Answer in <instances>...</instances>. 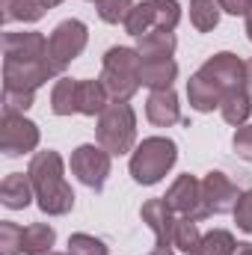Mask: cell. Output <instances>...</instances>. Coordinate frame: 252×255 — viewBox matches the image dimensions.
Here are the masks:
<instances>
[{"label": "cell", "instance_id": "cell-1", "mask_svg": "<svg viewBox=\"0 0 252 255\" xmlns=\"http://www.w3.org/2000/svg\"><path fill=\"white\" fill-rule=\"evenodd\" d=\"M27 175L33 181L36 205H39L42 214H48V217H65L74 208V190L65 181V163H63V157H60V151H54V148L36 151L30 157Z\"/></svg>", "mask_w": 252, "mask_h": 255}, {"label": "cell", "instance_id": "cell-2", "mask_svg": "<svg viewBox=\"0 0 252 255\" xmlns=\"http://www.w3.org/2000/svg\"><path fill=\"white\" fill-rule=\"evenodd\" d=\"M178 160V145L169 136H145L133 151H130V178L142 187H154L163 181V175L175 166Z\"/></svg>", "mask_w": 252, "mask_h": 255}, {"label": "cell", "instance_id": "cell-3", "mask_svg": "<svg viewBox=\"0 0 252 255\" xmlns=\"http://www.w3.org/2000/svg\"><path fill=\"white\" fill-rule=\"evenodd\" d=\"M139 63L142 57L136 54V48L116 45L101 57V74L98 80L104 83L110 101H130L139 92Z\"/></svg>", "mask_w": 252, "mask_h": 255}, {"label": "cell", "instance_id": "cell-4", "mask_svg": "<svg viewBox=\"0 0 252 255\" xmlns=\"http://www.w3.org/2000/svg\"><path fill=\"white\" fill-rule=\"evenodd\" d=\"M95 139L113 157L133 151L136 148V113H133V107L127 101H110L107 110L98 116Z\"/></svg>", "mask_w": 252, "mask_h": 255}, {"label": "cell", "instance_id": "cell-5", "mask_svg": "<svg viewBox=\"0 0 252 255\" xmlns=\"http://www.w3.org/2000/svg\"><path fill=\"white\" fill-rule=\"evenodd\" d=\"M181 24V3L178 0H142L133 6L125 21L127 36L139 39L151 30H175Z\"/></svg>", "mask_w": 252, "mask_h": 255}, {"label": "cell", "instance_id": "cell-6", "mask_svg": "<svg viewBox=\"0 0 252 255\" xmlns=\"http://www.w3.org/2000/svg\"><path fill=\"white\" fill-rule=\"evenodd\" d=\"M110 160H113V154H110L104 145H98V142H83V145H77V148L71 151V175H74L83 187L101 193L104 184H107V175H110Z\"/></svg>", "mask_w": 252, "mask_h": 255}, {"label": "cell", "instance_id": "cell-7", "mask_svg": "<svg viewBox=\"0 0 252 255\" xmlns=\"http://www.w3.org/2000/svg\"><path fill=\"white\" fill-rule=\"evenodd\" d=\"M86 42H89V30L77 18H65L54 27V33L48 36V54L60 74L86 51Z\"/></svg>", "mask_w": 252, "mask_h": 255}, {"label": "cell", "instance_id": "cell-8", "mask_svg": "<svg viewBox=\"0 0 252 255\" xmlns=\"http://www.w3.org/2000/svg\"><path fill=\"white\" fill-rule=\"evenodd\" d=\"M63 77L51 57L33 60V63H18V60H3V89H18V92H36L48 80Z\"/></svg>", "mask_w": 252, "mask_h": 255}, {"label": "cell", "instance_id": "cell-9", "mask_svg": "<svg viewBox=\"0 0 252 255\" xmlns=\"http://www.w3.org/2000/svg\"><path fill=\"white\" fill-rule=\"evenodd\" d=\"M39 125L30 122L24 113H3L0 122V151L6 157H18V154H30L39 148Z\"/></svg>", "mask_w": 252, "mask_h": 255}, {"label": "cell", "instance_id": "cell-10", "mask_svg": "<svg viewBox=\"0 0 252 255\" xmlns=\"http://www.w3.org/2000/svg\"><path fill=\"white\" fill-rule=\"evenodd\" d=\"M241 193L238 190V184L226 175V172H220V169H214V172H208L205 178H202V202H205V214L208 217H220V214H235V205H238V199H241Z\"/></svg>", "mask_w": 252, "mask_h": 255}, {"label": "cell", "instance_id": "cell-11", "mask_svg": "<svg viewBox=\"0 0 252 255\" xmlns=\"http://www.w3.org/2000/svg\"><path fill=\"white\" fill-rule=\"evenodd\" d=\"M166 205L178 214V217H193V220H208V214H205V202H202V181L196 178V175H178L172 184H169V190H166Z\"/></svg>", "mask_w": 252, "mask_h": 255}, {"label": "cell", "instance_id": "cell-12", "mask_svg": "<svg viewBox=\"0 0 252 255\" xmlns=\"http://www.w3.org/2000/svg\"><path fill=\"white\" fill-rule=\"evenodd\" d=\"M199 71H202L208 80H214V83L223 89V95L232 92V89H244V83H247L244 60H241L238 54H232V51H220V54L208 57Z\"/></svg>", "mask_w": 252, "mask_h": 255}, {"label": "cell", "instance_id": "cell-13", "mask_svg": "<svg viewBox=\"0 0 252 255\" xmlns=\"http://www.w3.org/2000/svg\"><path fill=\"white\" fill-rule=\"evenodd\" d=\"M139 217H142V223L151 229V235H154V244H157V247H172V232H175V220H178V214L166 205V199H163V196L142 202Z\"/></svg>", "mask_w": 252, "mask_h": 255}, {"label": "cell", "instance_id": "cell-14", "mask_svg": "<svg viewBox=\"0 0 252 255\" xmlns=\"http://www.w3.org/2000/svg\"><path fill=\"white\" fill-rule=\"evenodd\" d=\"M48 54V39L36 30H24V33H6L3 36V60H18V63H33V60H45Z\"/></svg>", "mask_w": 252, "mask_h": 255}, {"label": "cell", "instance_id": "cell-15", "mask_svg": "<svg viewBox=\"0 0 252 255\" xmlns=\"http://www.w3.org/2000/svg\"><path fill=\"white\" fill-rule=\"evenodd\" d=\"M145 119L154 128H172L178 122H184L175 89H154V92H148V98H145Z\"/></svg>", "mask_w": 252, "mask_h": 255}, {"label": "cell", "instance_id": "cell-16", "mask_svg": "<svg viewBox=\"0 0 252 255\" xmlns=\"http://www.w3.org/2000/svg\"><path fill=\"white\" fill-rule=\"evenodd\" d=\"M178 77V63L172 57H142L139 63V83L145 89H172Z\"/></svg>", "mask_w": 252, "mask_h": 255}, {"label": "cell", "instance_id": "cell-17", "mask_svg": "<svg viewBox=\"0 0 252 255\" xmlns=\"http://www.w3.org/2000/svg\"><path fill=\"white\" fill-rule=\"evenodd\" d=\"M187 101L196 113H214V110H220L223 89L214 80H208L202 71H196L187 80Z\"/></svg>", "mask_w": 252, "mask_h": 255}, {"label": "cell", "instance_id": "cell-18", "mask_svg": "<svg viewBox=\"0 0 252 255\" xmlns=\"http://www.w3.org/2000/svg\"><path fill=\"white\" fill-rule=\"evenodd\" d=\"M33 199H36V190H33L30 175H24V172H9V175L0 181V202H3V208H9V211H24Z\"/></svg>", "mask_w": 252, "mask_h": 255}, {"label": "cell", "instance_id": "cell-19", "mask_svg": "<svg viewBox=\"0 0 252 255\" xmlns=\"http://www.w3.org/2000/svg\"><path fill=\"white\" fill-rule=\"evenodd\" d=\"M51 113L54 116H74L80 113V80L74 77H57L51 89Z\"/></svg>", "mask_w": 252, "mask_h": 255}, {"label": "cell", "instance_id": "cell-20", "mask_svg": "<svg viewBox=\"0 0 252 255\" xmlns=\"http://www.w3.org/2000/svg\"><path fill=\"white\" fill-rule=\"evenodd\" d=\"M48 0H3V24L21 21V24H36L48 12Z\"/></svg>", "mask_w": 252, "mask_h": 255}, {"label": "cell", "instance_id": "cell-21", "mask_svg": "<svg viewBox=\"0 0 252 255\" xmlns=\"http://www.w3.org/2000/svg\"><path fill=\"white\" fill-rule=\"evenodd\" d=\"M220 113H223V119H226L229 125H235V128L247 125V119L252 116V95L247 89H232V92H226L223 101H220Z\"/></svg>", "mask_w": 252, "mask_h": 255}, {"label": "cell", "instance_id": "cell-22", "mask_svg": "<svg viewBox=\"0 0 252 255\" xmlns=\"http://www.w3.org/2000/svg\"><path fill=\"white\" fill-rule=\"evenodd\" d=\"M178 48V39L172 30H151L136 39V54L139 57H172Z\"/></svg>", "mask_w": 252, "mask_h": 255}, {"label": "cell", "instance_id": "cell-23", "mask_svg": "<svg viewBox=\"0 0 252 255\" xmlns=\"http://www.w3.org/2000/svg\"><path fill=\"white\" fill-rule=\"evenodd\" d=\"M57 244V232L54 226L48 223H30L24 229V241H21V250L24 255H48Z\"/></svg>", "mask_w": 252, "mask_h": 255}, {"label": "cell", "instance_id": "cell-24", "mask_svg": "<svg viewBox=\"0 0 252 255\" xmlns=\"http://www.w3.org/2000/svg\"><path fill=\"white\" fill-rule=\"evenodd\" d=\"M110 104V95L98 77L80 80V116H101Z\"/></svg>", "mask_w": 252, "mask_h": 255}, {"label": "cell", "instance_id": "cell-25", "mask_svg": "<svg viewBox=\"0 0 252 255\" xmlns=\"http://www.w3.org/2000/svg\"><path fill=\"white\" fill-rule=\"evenodd\" d=\"M220 15H223L220 0H190V24H193L196 33H211V30H217Z\"/></svg>", "mask_w": 252, "mask_h": 255}, {"label": "cell", "instance_id": "cell-26", "mask_svg": "<svg viewBox=\"0 0 252 255\" xmlns=\"http://www.w3.org/2000/svg\"><path fill=\"white\" fill-rule=\"evenodd\" d=\"M235 250H238L235 235L226 232V229H214V232L202 235L199 247H196L190 255H235Z\"/></svg>", "mask_w": 252, "mask_h": 255}, {"label": "cell", "instance_id": "cell-27", "mask_svg": "<svg viewBox=\"0 0 252 255\" xmlns=\"http://www.w3.org/2000/svg\"><path fill=\"white\" fill-rule=\"evenodd\" d=\"M199 241H202L199 220H193V217H178V220H175V232H172V247H175L178 253L190 255L199 247Z\"/></svg>", "mask_w": 252, "mask_h": 255}, {"label": "cell", "instance_id": "cell-28", "mask_svg": "<svg viewBox=\"0 0 252 255\" xmlns=\"http://www.w3.org/2000/svg\"><path fill=\"white\" fill-rule=\"evenodd\" d=\"M133 0H95V9H98V18L104 24H125L133 12Z\"/></svg>", "mask_w": 252, "mask_h": 255}, {"label": "cell", "instance_id": "cell-29", "mask_svg": "<svg viewBox=\"0 0 252 255\" xmlns=\"http://www.w3.org/2000/svg\"><path fill=\"white\" fill-rule=\"evenodd\" d=\"M68 255H107V244L95 235L74 232L68 238Z\"/></svg>", "mask_w": 252, "mask_h": 255}, {"label": "cell", "instance_id": "cell-30", "mask_svg": "<svg viewBox=\"0 0 252 255\" xmlns=\"http://www.w3.org/2000/svg\"><path fill=\"white\" fill-rule=\"evenodd\" d=\"M21 241H24V229L12 220H3L0 223V255H24Z\"/></svg>", "mask_w": 252, "mask_h": 255}, {"label": "cell", "instance_id": "cell-31", "mask_svg": "<svg viewBox=\"0 0 252 255\" xmlns=\"http://www.w3.org/2000/svg\"><path fill=\"white\" fill-rule=\"evenodd\" d=\"M33 104H36V92L3 89V113H27Z\"/></svg>", "mask_w": 252, "mask_h": 255}, {"label": "cell", "instance_id": "cell-32", "mask_svg": "<svg viewBox=\"0 0 252 255\" xmlns=\"http://www.w3.org/2000/svg\"><path fill=\"white\" fill-rule=\"evenodd\" d=\"M235 223L244 235H252V190H244L235 205Z\"/></svg>", "mask_w": 252, "mask_h": 255}, {"label": "cell", "instance_id": "cell-33", "mask_svg": "<svg viewBox=\"0 0 252 255\" xmlns=\"http://www.w3.org/2000/svg\"><path fill=\"white\" fill-rule=\"evenodd\" d=\"M232 148L238 151L241 160L252 163V125H241L238 130H235V136H232Z\"/></svg>", "mask_w": 252, "mask_h": 255}, {"label": "cell", "instance_id": "cell-34", "mask_svg": "<svg viewBox=\"0 0 252 255\" xmlns=\"http://www.w3.org/2000/svg\"><path fill=\"white\" fill-rule=\"evenodd\" d=\"M220 6H223V12H229V15H250L252 12V0H220Z\"/></svg>", "mask_w": 252, "mask_h": 255}, {"label": "cell", "instance_id": "cell-35", "mask_svg": "<svg viewBox=\"0 0 252 255\" xmlns=\"http://www.w3.org/2000/svg\"><path fill=\"white\" fill-rule=\"evenodd\" d=\"M244 68H247V83H244V89L252 95V60H244Z\"/></svg>", "mask_w": 252, "mask_h": 255}, {"label": "cell", "instance_id": "cell-36", "mask_svg": "<svg viewBox=\"0 0 252 255\" xmlns=\"http://www.w3.org/2000/svg\"><path fill=\"white\" fill-rule=\"evenodd\" d=\"M235 255H252V244H238Z\"/></svg>", "mask_w": 252, "mask_h": 255}, {"label": "cell", "instance_id": "cell-37", "mask_svg": "<svg viewBox=\"0 0 252 255\" xmlns=\"http://www.w3.org/2000/svg\"><path fill=\"white\" fill-rule=\"evenodd\" d=\"M148 255H175V253H172V247H157L154 253H148Z\"/></svg>", "mask_w": 252, "mask_h": 255}, {"label": "cell", "instance_id": "cell-38", "mask_svg": "<svg viewBox=\"0 0 252 255\" xmlns=\"http://www.w3.org/2000/svg\"><path fill=\"white\" fill-rule=\"evenodd\" d=\"M247 36H250V42H252V12L247 15Z\"/></svg>", "mask_w": 252, "mask_h": 255}, {"label": "cell", "instance_id": "cell-39", "mask_svg": "<svg viewBox=\"0 0 252 255\" xmlns=\"http://www.w3.org/2000/svg\"><path fill=\"white\" fill-rule=\"evenodd\" d=\"M60 3H63V0H48V6H51V9H54V6H60Z\"/></svg>", "mask_w": 252, "mask_h": 255}, {"label": "cell", "instance_id": "cell-40", "mask_svg": "<svg viewBox=\"0 0 252 255\" xmlns=\"http://www.w3.org/2000/svg\"><path fill=\"white\" fill-rule=\"evenodd\" d=\"M48 255H68V253H54V250H51V253H48Z\"/></svg>", "mask_w": 252, "mask_h": 255}, {"label": "cell", "instance_id": "cell-41", "mask_svg": "<svg viewBox=\"0 0 252 255\" xmlns=\"http://www.w3.org/2000/svg\"><path fill=\"white\" fill-rule=\"evenodd\" d=\"M92 3H95V0H92Z\"/></svg>", "mask_w": 252, "mask_h": 255}]
</instances>
